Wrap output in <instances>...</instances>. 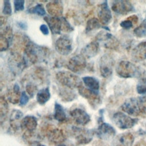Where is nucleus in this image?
<instances>
[{"label":"nucleus","instance_id":"f257e3e1","mask_svg":"<svg viewBox=\"0 0 146 146\" xmlns=\"http://www.w3.org/2000/svg\"><path fill=\"white\" fill-rule=\"evenodd\" d=\"M47 52L46 47L36 45L30 40L23 51V60L25 66H29L35 64L46 56Z\"/></svg>","mask_w":146,"mask_h":146},{"label":"nucleus","instance_id":"f03ea898","mask_svg":"<svg viewBox=\"0 0 146 146\" xmlns=\"http://www.w3.org/2000/svg\"><path fill=\"white\" fill-rule=\"evenodd\" d=\"M57 81L63 86L69 89L78 88L82 83L80 78L70 71H60L56 74Z\"/></svg>","mask_w":146,"mask_h":146},{"label":"nucleus","instance_id":"7ed1b4c3","mask_svg":"<svg viewBox=\"0 0 146 146\" xmlns=\"http://www.w3.org/2000/svg\"><path fill=\"white\" fill-rule=\"evenodd\" d=\"M112 120L115 124L121 129H126L133 127L138 121V119L132 118L120 112L114 113Z\"/></svg>","mask_w":146,"mask_h":146},{"label":"nucleus","instance_id":"20e7f679","mask_svg":"<svg viewBox=\"0 0 146 146\" xmlns=\"http://www.w3.org/2000/svg\"><path fill=\"white\" fill-rule=\"evenodd\" d=\"M117 74L124 78L135 77L138 72L137 67L133 63L128 61H121L116 67Z\"/></svg>","mask_w":146,"mask_h":146},{"label":"nucleus","instance_id":"39448f33","mask_svg":"<svg viewBox=\"0 0 146 146\" xmlns=\"http://www.w3.org/2000/svg\"><path fill=\"white\" fill-rule=\"evenodd\" d=\"M55 47L59 54L64 56L67 55L72 50V40L67 35L61 36L56 39Z\"/></svg>","mask_w":146,"mask_h":146},{"label":"nucleus","instance_id":"423d86ee","mask_svg":"<svg viewBox=\"0 0 146 146\" xmlns=\"http://www.w3.org/2000/svg\"><path fill=\"white\" fill-rule=\"evenodd\" d=\"M47 128L45 133L50 142L59 145L65 141L66 137L62 129L52 125H48Z\"/></svg>","mask_w":146,"mask_h":146},{"label":"nucleus","instance_id":"0eeeda50","mask_svg":"<svg viewBox=\"0 0 146 146\" xmlns=\"http://www.w3.org/2000/svg\"><path fill=\"white\" fill-rule=\"evenodd\" d=\"M79 94L86 99L88 103L93 107H96L100 103V98L98 94V92L93 91L88 88L84 87L83 84H81L78 88Z\"/></svg>","mask_w":146,"mask_h":146},{"label":"nucleus","instance_id":"6e6552de","mask_svg":"<svg viewBox=\"0 0 146 146\" xmlns=\"http://www.w3.org/2000/svg\"><path fill=\"white\" fill-rule=\"evenodd\" d=\"M121 110L132 116H137L141 114L138 98H131L127 99L121 106Z\"/></svg>","mask_w":146,"mask_h":146},{"label":"nucleus","instance_id":"1a4fd4ad","mask_svg":"<svg viewBox=\"0 0 146 146\" xmlns=\"http://www.w3.org/2000/svg\"><path fill=\"white\" fill-rule=\"evenodd\" d=\"M87 66L86 58L81 54L71 57L68 60L67 67L73 72H79L85 69Z\"/></svg>","mask_w":146,"mask_h":146},{"label":"nucleus","instance_id":"9d476101","mask_svg":"<svg viewBox=\"0 0 146 146\" xmlns=\"http://www.w3.org/2000/svg\"><path fill=\"white\" fill-rule=\"evenodd\" d=\"M113 60L112 58L107 54H104L99 62V71L101 75L103 78H109L112 74Z\"/></svg>","mask_w":146,"mask_h":146},{"label":"nucleus","instance_id":"9b49d317","mask_svg":"<svg viewBox=\"0 0 146 146\" xmlns=\"http://www.w3.org/2000/svg\"><path fill=\"white\" fill-rule=\"evenodd\" d=\"M70 115L74 121L78 125H85L90 121V116L88 113L82 108H75L70 111Z\"/></svg>","mask_w":146,"mask_h":146},{"label":"nucleus","instance_id":"f8f14e48","mask_svg":"<svg viewBox=\"0 0 146 146\" xmlns=\"http://www.w3.org/2000/svg\"><path fill=\"white\" fill-rule=\"evenodd\" d=\"M96 40L103 42L104 46L109 49H115L119 46V40L108 33H99L96 36Z\"/></svg>","mask_w":146,"mask_h":146},{"label":"nucleus","instance_id":"ddd939ff","mask_svg":"<svg viewBox=\"0 0 146 146\" xmlns=\"http://www.w3.org/2000/svg\"><path fill=\"white\" fill-rule=\"evenodd\" d=\"M38 125L37 119L34 116L28 115L23 117L21 121L20 128L26 135H31L36 129Z\"/></svg>","mask_w":146,"mask_h":146},{"label":"nucleus","instance_id":"4468645a","mask_svg":"<svg viewBox=\"0 0 146 146\" xmlns=\"http://www.w3.org/2000/svg\"><path fill=\"white\" fill-rule=\"evenodd\" d=\"M111 9L116 13L125 15L132 11L133 9V7L129 1L119 0L113 2Z\"/></svg>","mask_w":146,"mask_h":146},{"label":"nucleus","instance_id":"2eb2a0df","mask_svg":"<svg viewBox=\"0 0 146 146\" xmlns=\"http://www.w3.org/2000/svg\"><path fill=\"white\" fill-rule=\"evenodd\" d=\"M98 17L100 23L104 26H106L111 22L112 18V14L107 1L100 4Z\"/></svg>","mask_w":146,"mask_h":146},{"label":"nucleus","instance_id":"dca6fc26","mask_svg":"<svg viewBox=\"0 0 146 146\" xmlns=\"http://www.w3.org/2000/svg\"><path fill=\"white\" fill-rule=\"evenodd\" d=\"M132 59L136 62L146 59V41H143L135 46L131 51Z\"/></svg>","mask_w":146,"mask_h":146},{"label":"nucleus","instance_id":"f3484780","mask_svg":"<svg viewBox=\"0 0 146 146\" xmlns=\"http://www.w3.org/2000/svg\"><path fill=\"white\" fill-rule=\"evenodd\" d=\"M99 52V44L96 40L87 44L81 50V55L85 58H91L95 56Z\"/></svg>","mask_w":146,"mask_h":146},{"label":"nucleus","instance_id":"a211bd4d","mask_svg":"<svg viewBox=\"0 0 146 146\" xmlns=\"http://www.w3.org/2000/svg\"><path fill=\"white\" fill-rule=\"evenodd\" d=\"M44 20L47 22L52 34H59L60 33L62 25L61 18L46 16L44 17Z\"/></svg>","mask_w":146,"mask_h":146},{"label":"nucleus","instance_id":"6ab92c4d","mask_svg":"<svg viewBox=\"0 0 146 146\" xmlns=\"http://www.w3.org/2000/svg\"><path fill=\"white\" fill-rule=\"evenodd\" d=\"M96 133L99 137L107 139L114 136L116 134V131L110 124L107 123H102L100 124Z\"/></svg>","mask_w":146,"mask_h":146},{"label":"nucleus","instance_id":"aec40b11","mask_svg":"<svg viewBox=\"0 0 146 146\" xmlns=\"http://www.w3.org/2000/svg\"><path fill=\"white\" fill-rule=\"evenodd\" d=\"M133 141V135L129 132H125L116 136L112 146H132Z\"/></svg>","mask_w":146,"mask_h":146},{"label":"nucleus","instance_id":"412c9836","mask_svg":"<svg viewBox=\"0 0 146 146\" xmlns=\"http://www.w3.org/2000/svg\"><path fill=\"white\" fill-rule=\"evenodd\" d=\"M46 10L48 14L52 17H59L62 15L63 7L60 1H53L46 4Z\"/></svg>","mask_w":146,"mask_h":146},{"label":"nucleus","instance_id":"4be33fe9","mask_svg":"<svg viewBox=\"0 0 146 146\" xmlns=\"http://www.w3.org/2000/svg\"><path fill=\"white\" fill-rule=\"evenodd\" d=\"M23 113L18 110H14L12 111L10 116V128L13 131L18 129V128H20L21 119L23 117Z\"/></svg>","mask_w":146,"mask_h":146},{"label":"nucleus","instance_id":"5701e85b","mask_svg":"<svg viewBox=\"0 0 146 146\" xmlns=\"http://www.w3.org/2000/svg\"><path fill=\"white\" fill-rule=\"evenodd\" d=\"M21 94L20 93V89L18 84L17 83H15L13 88L10 90L7 94V99L12 104H17L18 103L20 100Z\"/></svg>","mask_w":146,"mask_h":146},{"label":"nucleus","instance_id":"b1692460","mask_svg":"<svg viewBox=\"0 0 146 146\" xmlns=\"http://www.w3.org/2000/svg\"><path fill=\"white\" fill-rule=\"evenodd\" d=\"M82 80L84 84L86 87H87V88L93 91L98 92L100 84L99 82L97 79L95 78L94 77L87 76L83 77Z\"/></svg>","mask_w":146,"mask_h":146},{"label":"nucleus","instance_id":"393cba45","mask_svg":"<svg viewBox=\"0 0 146 146\" xmlns=\"http://www.w3.org/2000/svg\"><path fill=\"white\" fill-rule=\"evenodd\" d=\"M54 117L59 122H63L67 119L66 113L63 107L58 103H55L54 106Z\"/></svg>","mask_w":146,"mask_h":146},{"label":"nucleus","instance_id":"a878e982","mask_svg":"<svg viewBox=\"0 0 146 146\" xmlns=\"http://www.w3.org/2000/svg\"><path fill=\"white\" fill-rule=\"evenodd\" d=\"M51 97V94L48 87L39 90L36 94V100L40 105L44 104Z\"/></svg>","mask_w":146,"mask_h":146},{"label":"nucleus","instance_id":"bb28decb","mask_svg":"<svg viewBox=\"0 0 146 146\" xmlns=\"http://www.w3.org/2000/svg\"><path fill=\"white\" fill-rule=\"evenodd\" d=\"M8 111L9 105L7 101L4 96H1L0 98V117L1 124H2L3 120L6 119L8 113Z\"/></svg>","mask_w":146,"mask_h":146},{"label":"nucleus","instance_id":"cd10ccee","mask_svg":"<svg viewBox=\"0 0 146 146\" xmlns=\"http://www.w3.org/2000/svg\"><path fill=\"white\" fill-rule=\"evenodd\" d=\"M104 27V26H102L100 22H99V19L96 18H91L90 19H88L86 23V31L87 33L90 32L93 30L99 29L100 27Z\"/></svg>","mask_w":146,"mask_h":146},{"label":"nucleus","instance_id":"c85d7f7f","mask_svg":"<svg viewBox=\"0 0 146 146\" xmlns=\"http://www.w3.org/2000/svg\"><path fill=\"white\" fill-rule=\"evenodd\" d=\"M134 34L139 38L146 37V19H144L141 24L135 29Z\"/></svg>","mask_w":146,"mask_h":146},{"label":"nucleus","instance_id":"c756f323","mask_svg":"<svg viewBox=\"0 0 146 146\" xmlns=\"http://www.w3.org/2000/svg\"><path fill=\"white\" fill-rule=\"evenodd\" d=\"M30 13L35 14L40 16H43L46 14V10L42 4H37L28 10Z\"/></svg>","mask_w":146,"mask_h":146},{"label":"nucleus","instance_id":"7c9ffc66","mask_svg":"<svg viewBox=\"0 0 146 146\" xmlns=\"http://www.w3.org/2000/svg\"><path fill=\"white\" fill-rule=\"evenodd\" d=\"M60 96L63 101L70 102L73 100L75 99L76 95L74 92L69 91L67 90H64L60 91Z\"/></svg>","mask_w":146,"mask_h":146},{"label":"nucleus","instance_id":"2f4dec72","mask_svg":"<svg viewBox=\"0 0 146 146\" xmlns=\"http://www.w3.org/2000/svg\"><path fill=\"white\" fill-rule=\"evenodd\" d=\"M137 92L139 94H146V78L141 79L136 86Z\"/></svg>","mask_w":146,"mask_h":146},{"label":"nucleus","instance_id":"473e14b6","mask_svg":"<svg viewBox=\"0 0 146 146\" xmlns=\"http://www.w3.org/2000/svg\"><path fill=\"white\" fill-rule=\"evenodd\" d=\"M10 40L2 34H0V51L6 50L10 45Z\"/></svg>","mask_w":146,"mask_h":146},{"label":"nucleus","instance_id":"72a5a7b5","mask_svg":"<svg viewBox=\"0 0 146 146\" xmlns=\"http://www.w3.org/2000/svg\"><path fill=\"white\" fill-rule=\"evenodd\" d=\"M138 100L141 114H146V94L138 97Z\"/></svg>","mask_w":146,"mask_h":146},{"label":"nucleus","instance_id":"f704fd0d","mask_svg":"<svg viewBox=\"0 0 146 146\" xmlns=\"http://www.w3.org/2000/svg\"><path fill=\"white\" fill-rule=\"evenodd\" d=\"M62 19V31L63 32H71L74 30V28L72 27V26L69 23V22L67 21V20L64 18L61 17Z\"/></svg>","mask_w":146,"mask_h":146},{"label":"nucleus","instance_id":"c9c22d12","mask_svg":"<svg viewBox=\"0 0 146 146\" xmlns=\"http://www.w3.org/2000/svg\"><path fill=\"white\" fill-rule=\"evenodd\" d=\"M2 13L5 15H10L12 13L11 6L10 2L8 0H5L3 1V6L2 9Z\"/></svg>","mask_w":146,"mask_h":146},{"label":"nucleus","instance_id":"e433bc0d","mask_svg":"<svg viewBox=\"0 0 146 146\" xmlns=\"http://www.w3.org/2000/svg\"><path fill=\"white\" fill-rule=\"evenodd\" d=\"M26 90L27 94L33 97V96L35 94L37 91V87L36 85L33 83H28L26 86Z\"/></svg>","mask_w":146,"mask_h":146},{"label":"nucleus","instance_id":"4c0bfd02","mask_svg":"<svg viewBox=\"0 0 146 146\" xmlns=\"http://www.w3.org/2000/svg\"><path fill=\"white\" fill-rule=\"evenodd\" d=\"M25 1L23 0H15L14 1V9L16 11H22L24 9Z\"/></svg>","mask_w":146,"mask_h":146},{"label":"nucleus","instance_id":"58836bf2","mask_svg":"<svg viewBox=\"0 0 146 146\" xmlns=\"http://www.w3.org/2000/svg\"><path fill=\"white\" fill-rule=\"evenodd\" d=\"M29 96H27V95L26 94L25 91H23L21 93V96L20 98V100H19V104L21 106H24L25 104H26V103L28 102L29 101Z\"/></svg>","mask_w":146,"mask_h":146},{"label":"nucleus","instance_id":"ea45409f","mask_svg":"<svg viewBox=\"0 0 146 146\" xmlns=\"http://www.w3.org/2000/svg\"><path fill=\"white\" fill-rule=\"evenodd\" d=\"M120 26L124 29H129L133 26V23L130 20L127 19L120 23Z\"/></svg>","mask_w":146,"mask_h":146},{"label":"nucleus","instance_id":"a19ab883","mask_svg":"<svg viewBox=\"0 0 146 146\" xmlns=\"http://www.w3.org/2000/svg\"><path fill=\"white\" fill-rule=\"evenodd\" d=\"M39 29L40 30V31L44 34V35H48L49 33V31H48V29L47 26V25H44V24H42L40 26Z\"/></svg>","mask_w":146,"mask_h":146},{"label":"nucleus","instance_id":"79ce46f5","mask_svg":"<svg viewBox=\"0 0 146 146\" xmlns=\"http://www.w3.org/2000/svg\"><path fill=\"white\" fill-rule=\"evenodd\" d=\"M128 19L130 20L133 23H137V21H138V18L136 15H131L130 17H129L128 18H127Z\"/></svg>","mask_w":146,"mask_h":146},{"label":"nucleus","instance_id":"37998d69","mask_svg":"<svg viewBox=\"0 0 146 146\" xmlns=\"http://www.w3.org/2000/svg\"><path fill=\"white\" fill-rule=\"evenodd\" d=\"M6 18L3 17V16H1V18H0V25H1V27H2L3 25H5L6 22Z\"/></svg>","mask_w":146,"mask_h":146},{"label":"nucleus","instance_id":"c03bdc74","mask_svg":"<svg viewBox=\"0 0 146 146\" xmlns=\"http://www.w3.org/2000/svg\"><path fill=\"white\" fill-rule=\"evenodd\" d=\"M19 23L20 25H19V27H20L21 29H26V25H25V23H21V22H19Z\"/></svg>","mask_w":146,"mask_h":146},{"label":"nucleus","instance_id":"a18cd8bd","mask_svg":"<svg viewBox=\"0 0 146 146\" xmlns=\"http://www.w3.org/2000/svg\"><path fill=\"white\" fill-rule=\"evenodd\" d=\"M136 146H146V145L144 143H139L137 144L136 145Z\"/></svg>","mask_w":146,"mask_h":146},{"label":"nucleus","instance_id":"49530a36","mask_svg":"<svg viewBox=\"0 0 146 146\" xmlns=\"http://www.w3.org/2000/svg\"><path fill=\"white\" fill-rule=\"evenodd\" d=\"M35 146H45L44 145H43V144H36V145H35Z\"/></svg>","mask_w":146,"mask_h":146},{"label":"nucleus","instance_id":"de8ad7c7","mask_svg":"<svg viewBox=\"0 0 146 146\" xmlns=\"http://www.w3.org/2000/svg\"><path fill=\"white\" fill-rule=\"evenodd\" d=\"M57 146H67V145H64V144H59V145H58Z\"/></svg>","mask_w":146,"mask_h":146}]
</instances>
